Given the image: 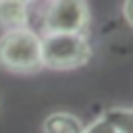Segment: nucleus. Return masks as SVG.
<instances>
[{
	"label": "nucleus",
	"instance_id": "f257e3e1",
	"mask_svg": "<svg viewBox=\"0 0 133 133\" xmlns=\"http://www.w3.org/2000/svg\"><path fill=\"white\" fill-rule=\"evenodd\" d=\"M42 66L52 71H71L89 62L91 46L85 33H44Z\"/></svg>",
	"mask_w": 133,
	"mask_h": 133
},
{
	"label": "nucleus",
	"instance_id": "f03ea898",
	"mask_svg": "<svg viewBox=\"0 0 133 133\" xmlns=\"http://www.w3.org/2000/svg\"><path fill=\"white\" fill-rule=\"evenodd\" d=\"M0 66L10 73H35L42 69V39L29 27L10 29L0 37Z\"/></svg>",
	"mask_w": 133,
	"mask_h": 133
},
{
	"label": "nucleus",
	"instance_id": "7ed1b4c3",
	"mask_svg": "<svg viewBox=\"0 0 133 133\" xmlns=\"http://www.w3.org/2000/svg\"><path fill=\"white\" fill-rule=\"evenodd\" d=\"M87 27V0H52L44 12V33H85Z\"/></svg>",
	"mask_w": 133,
	"mask_h": 133
},
{
	"label": "nucleus",
	"instance_id": "20e7f679",
	"mask_svg": "<svg viewBox=\"0 0 133 133\" xmlns=\"http://www.w3.org/2000/svg\"><path fill=\"white\" fill-rule=\"evenodd\" d=\"M29 12H27V0H0V27L10 29H23L27 27Z\"/></svg>",
	"mask_w": 133,
	"mask_h": 133
},
{
	"label": "nucleus",
	"instance_id": "39448f33",
	"mask_svg": "<svg viewBox=\"0 0 133 133\" xmlns=\"http://www.w3.org/2000/svg\"><path fill=\"white\" fill-rule=\"evenodd\" d=\"M85 125L71 112H52L42 123V133H83Z\"/></svg>",
	"mask_w": 133,
	"mask_h": 133
},
{
	"label": "nucleus",
	"instance_id": "423d86ee",
	"mask_svg": "<svg viewBox=\"0 0 133 133\" xmlns=\"http://www.w3.org/2000/svg\"><path fill=\"white\" fill-rule=\"evenodd\" d=\"M104 118L114 127L116 133H133V108L114 106L104 112Z\"/></svg>",
	"mask_w": 133,
	"mask_h": 133
},
{
	"label": "nucleus",
	"instance_id": "0eeeda50",
	"mask_svg": "<svg viewBox=\"0 0 133 133\" xmlns=\"http://www.w3.org/2000/svg\"><path fill=\"white\" fill-rule=\"evenodd\" d=\"M83 133H116V131H114V127L102 116V118H96L91 125H87V127L83 129Z\"/></svg>",
	"mask_w": 133,
	"mask_h": 133
},
{
	"label": "nucleus",
	"instance_id": "6e6552de",
	"mask_svg": "<svg viewBox=\"0 0 133 133\" xmlns=\"http://www.w3.org/2000/svg\"><path fill=\"white\" fill-rule=\"evenodd\" d=\"M123 17H125V21L133 27V0H125V2H123Z\"/></svg>",
	"mask_w": 133,
	"mask_h": 133
}]
</instances>
